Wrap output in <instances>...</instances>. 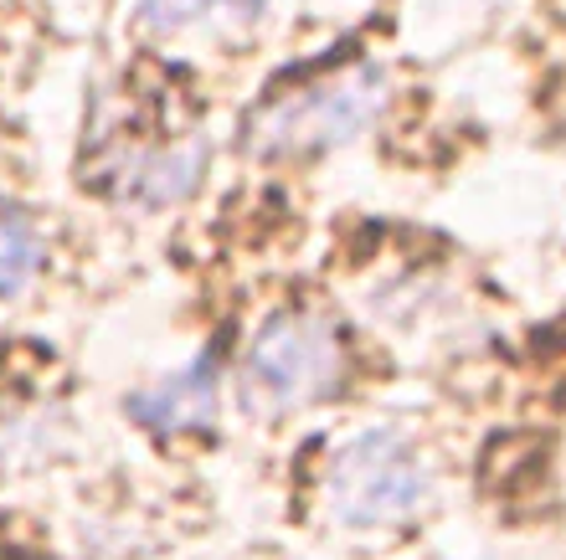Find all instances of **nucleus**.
I'll return each instance as SVG.
<instances>
[{
	"instance_id": "nucleus-1",
	"label": "nucleus",
	"mask_w": 566,
	"mask_h": 560,
	"mask_svg": "<svg viewBox=\"0 0 566 560\" xmlns=\"http://www.w3.org/2000/svg\"><path fill=\"white\" fill-rule=\"evenodd\" d=\"M387 108V73L376 62H350L340 73L273 93L248 118V149L263 160H310L371 129Z\"/></svg>"
},
{
	"instance_id": "nucleus-2",
	"label": "nucleus",
	"mask_w": 566,
	"mask_h": 560,
	"mask_svg": "<svg viewBox=\"0 0 566 560\" xmlns=\"http://www.w3.org/2000/svg\"><path fill=\"white\" fill-rule=\"evenodd\" d=\"M340 329L314 309H283L253 335L242 360V401L258 416H294L340 391Z\"/></svg>"
},
{
	"instance_id": "nucleus-3",
	"label": "nucleus",
	"mask_w": 566,
	"mask_h": 560,
	"mask_svg": "<svg viewBox=\"0 0 566 560\" xmlns=\"http://www.w3.org/2000/svg\"><path fill=\"white\" fill-rule=\"evenodd\" d=\"M432 473L418 443L397 427L356 432L325 468L329 519L345 530H391L428 504Z\"/></svg>"
},
{
	"instance_id": "nucleus-4",
	"label": "nucleus",
	"mask_w": 566,
	"mask_h": 560,
	"mask_svg": "<svg viewBox=\"0 0 566 560\" xmlns=\"http://www.w3.org/2000/svg\"><path fill=\"white\" fill-rule=\"evenodd\" d=\"M124 406H129V416H135L139 427L160 432V437L207 432L217 422V406H222V366H217L211 350H201L186 366L165 370L149 385H139Z\"/></svg>"
},
{
	"instance_id": "nucleus-5",
	"label": "nucleus",
	"mask_w": 566,
	"mask_h": 560,
	"mask_svg": "<svg viewBox=\"0 0 566 560\" xmlns=\"http://www.w3.org/2000/svg\"><path fill=\"white\" fill-rule=\"evenodd\" d=\"M201 170H207V145L196 134H180V139H165V145L129 155L114 170V191H119V201H129L139 211H165L180 207L201 186Z\"/></svg>"
},
{
	"instance_id": "nucleus-6",
	"label": "nucleus",
	"mask_w": 566,
	"mask_h": 560,
	"mask_svg": "<svg viewBox=\"0 0 566 560\" xmlns=\"http://www.w3.org/2000/svg\"><path fill=\"white\" fill-rule=\"evenodd\" d=\"M42 257H46V242L36 232V222L15 201L0 196V298L27 294L31 278L42 273Z\"/></svg>"
},
{
	"instance_id": "nucleus-7",
	"label": "nucleus",
	"mask_w": 566,
	"mask_h": 560,
	"mask_svg": "<svg viewBox=\"0 0 566 560\" xmlns=\"http://www.w3.org/2000/svg\"><path fill=\"white\" fill-rule=\"evenodd\" d=\"M222 15H258V0H139V21L165 36L211 27Z\"/></svg>"
}]
</instances>
